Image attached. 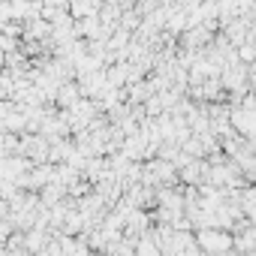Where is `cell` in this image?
<instances>
[{"instance_id":"1","label":"cell","mask_w":256,"mask_h":256,"mask_svg":"<svg viewBox=\"0 0 256 256\" xmlns=\"http://www.w3.org/2000/svg\"><path fill=\"white\" fill-rule=\"evenodd\" d=\"M199 247L208 253V256H223L232 250V241L226 232H217V229H202L199 232Z\"/></svg>"},{"instance_id":"2","label":"cell","mask_w":256,"mask_h":256,"mask_svg":"<svg viewBox=\"0 0 256 256\" xmlns=\"http://www.w3.org/2000/svg\"><path fill=\"white\" fill-rule=\"evenodd\" d=\"M139 256H157V244H154L151 238H142V244H139Z\"/></svg>"}]
</instances>
